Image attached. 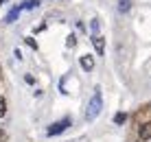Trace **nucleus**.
Instances as JSON below:
<instances>
[{"label": "nucleus", "instance_id": "f257e3e1", "mask_svg": "<svg viewBox=\"0 0 151 142\" xmlns=\"http://www.w3.org/2000/svg\"><path fill=\"white\" fill-rule=\"evenodd\" d=\"M103 109V98H101V87H94V94H92V98L88 101L86 105V120L88 123H92L99 114H101Z\"/></svg>", "mask_w": 151, "mask_h": 142}, {"label": "nucleus", "instance_id": "f03ea898", "mask_svg": "<svg viewBox=\"0 0 151 142\" xmlns=\"http://www.w3.org/2000/svg\"><path fill=\"white\" fill-rule=\"evenodd\" d=\"M68 127H72V118L66 116V118H61V120H57V123L50 125V127L46 129V136H59V133H64Z\"/></svg>", "mask_w": 151, "mask_h": 142}, {"label": "nucleus", "instance_id": "7ed1b4c3", "mask_svg": "<svg viewBox=\"0 0 151 142\" xmlns=\"http://www.w3.org/2000/svg\"><path fill=\"white\" fill-rule=\"evenodd\" d=\"M138 138H140V142H147V140H151V123L140 125V129H138Z\"/></svg>", "mask_w": 151, "mask_h": 142}, {"label": "nucleus", "instance_id": "20e7f679", "mask_svg": "<svg viewBox=\"0 0 151 142\" xmlns=\"http://www.w3.org/2000/svg\"><path fill=\"white\" fill-rule=\"evenodd\" d=\"M79 64H81V68L86 72H90L92 68H94V57H92V55H81L79 57Z\"/></svg>", "mask_w": 151, "mask_h": 142}, {"label": "nucleus", "instance_id": "39448f33", "mask_svg": "<svg viewBox=\"0 0 151 142\" xmlns=\"http://www.w3.org/2000/svg\"><path fill=\"white\" fill-rule=\"evenodd\" d=\"M92 44H94V50L99 55H105V39L101 35H92Z\"/></svg>", "mask_w": 151, "mask_h": 142}, {"label": "nucleus", "instance_id": "423d86ee", "mask_svg": "<svg viewBox=\"0 0 151 142\" xmlns=\"http://www.w3.org/2000/svg\"><path fill=\"white\" fill-rule=\"evenodd\" d=\"M22 13V7H15V9H11V11H9V15L7 18H4V24H11L15 18H18V15Z\"/></svg>", "mask_w": 151, "mask_h": 142}, {"label": "nucleus", "instance_id": "0eeeda50", "mask_svg": "<svg viewBox=\"0 0 151 142\" xmlns=\"http://www.w3.org/2000/svg\"><path fill=\"white\" fill-rule=\"evenodd\" d=\"M132 9V0H118V11L121 13H127Z\"/></svg>", "mask_w": 151, "mask_h": 142}, {"label": "nucleus", "instance_id": "6e6552de", "mask_svg": "<svg viewBox=\"0 0 151 142\" xmlns=\"http://www.w3.org/2000/svg\"><path fill=\"white\" fill-rule=\"evenodd\" d=\"M20 7H22V11H27V9H35V7H40V0H27V2H22Z\"/></svg>", "mask_w": 151, "mask_h": 142}, {"label": "nucleus", "instance_id": "1a4fd4ad", "mask_svg": "<svg viewBox=\"0 0 151 142\" xmlns=\"http://www.w3.org/2000/svg\"><path fill=\"white\" fill-rule=\"evenodd\" d=\"M125 120H127V114H125V112H118V114H114V123H116V125H123Z\"/></svg>", "mask_w": 151, "mask_h": 142}, {"label": "nucleus", "instance_id": "9d476101", "mask_svg": "<svg viewBox=\"0 0 151 142\" xmlns=\"http://www.w3.org/2000/svg\"><path fill=\"white\" fill-rule=\"evenodd\" d=\"M4 114H7V101L4 96H0V118H4Z\"/></svg>", "mask_w": 151, "mask_h": 142}, {"label": "nucleus", "instance_id": "9b49d317", "mask_svg": "<svg viewBox=\"0 0 151 142\" xmlns=\"http://www.w3.org/2000/svg\"><path fill=\"white\" fill-rule=\"evenodd\" d=\"M24 39H27V44L31 46V48H35V50H37V42H35L33 37H24Z\"/></svg>", "mask_w": 151, "mask_h": 142}, {"label": "nucleus", "instance_id": "f8f14e48", "mask_svg": "<svg viewBox=\"0 0 151 142\" xmlns=\"http://www.w3.org/2000/svg\"><path fill=\"white\" fill-rule=\"evenodd\" d=\"M24 81H27V83H29V85H33V83H35V79H33V77H31V75H24Z\"/></svg>", "mask_w": 151, "mask_h": 142}, {"label": "nucleus", "instance_id": "ddd939ff", "mask_svg": "<svg viewBox=\"0 0 151 142\" xmlns=\"http://www.w3.org/2000/svg\"><path fill=\"white\" fill-rule=\"evenodd\" d=\"M90 26H92V31H94V35H96V31H99V20H92Z\"/></svg>", "mask_w": 151, "mask_h": 142}, {"label": "nucleus", "instance_id": "4468645a", "mask_svg": "<svg viewBox=\"0 0 151 142\" xmlns=\"http://www.w3.org/2000/svg\"><path fill=\"white\" fill-rule=\"evenodd\" d=\"M75 44H77V37H75V35H70V37H68V46L72 48V46H75Z\"/></svg>", "mask_w": 151, "mask_h": 142}, {"label": "nucleus", "instance_id": "2eb2a0df", "mask_svg": "<svg viewBox=\"0 0 151 142\" xmlns=\"http://www.w3.org/2000/svg\"><path fill=\"white\" fill-rule=\"evenodd\" d=\"M4 2H9V0H0V4H4Z\"/></svg>", "mask_w": 151, "mask_h": 142}, {"label": "nucleus", "instance_id": "dca6fc26", "mask_svg": "<svg viewBox=\"0 0 151 142\" xmlns=\"http://www.w3.org/2000/svg\"><path fill=\"white\" fill-rule=\"evenodd\" d=\"M0 140H2V131H0Z\"/></svg>", "mask_w": 151, "mask_h": 142}]
</instances>
